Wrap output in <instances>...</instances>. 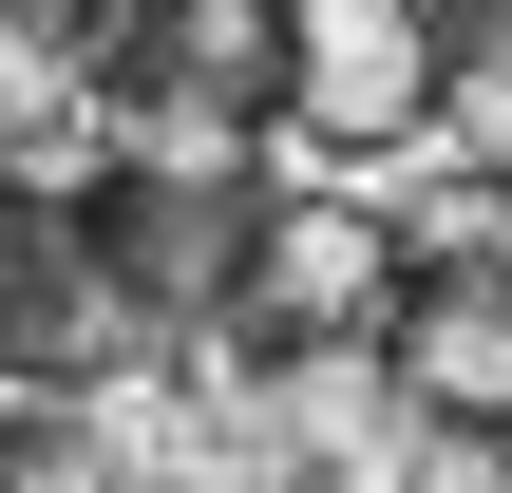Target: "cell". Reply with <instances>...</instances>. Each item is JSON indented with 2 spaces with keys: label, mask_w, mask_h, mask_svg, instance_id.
<instances>
[{
  "label": "cell",
  "mask_w": 512,
  "mask_h": 493,
  "mask_svg": "<svg viewBox=\"0 0 512 493\" xmlns=\"http://www.w3.org/2000/svg\"><path fill=\"white\" fill-rule=\"evenodd\" d=\"M399 266H418V209H361V171H323V190H266V228H247V285H228L209 361H228V380L380 361V323H399ZM209 361H190V380H209Z\"/></svg>",
  "instance_id": "obj_1"
},
{
  "label": "cell",
  "mask_w": 512,
  "mask_h": 493,
  "mask_svg": "<svg viewBox=\"0 0 512 493\" xmlns=\"http://www.w3.org/2000/svg\"><path fill=\"white\" fill-rule=\"evenodd\" d=\"M494 190H512V133H494Z\"/></svg>",
  "instance_id": "obj_9"
},
{
  "label": "cell",
  "mask_w": 512,
  "mask_h": 493,
  "mask_svg": "<svg viewBox=\"0 0 512 493\" xmlns=\"http://www.w3.org/2000/svg\"><path fill=\"white\" fill-rule=\"evenodd\" d=\"M323 171H399L418 133H456V19L437 0H304V114Z\"/></svg>",
  "instance_id": "obj_4"
},
{
  "label": "cell",
  "mask_w": 512,
  "mask_h": 493,
  "mask_svg": "<svg viewBox=\"0 0 512 493\" xmlns=\"http://www.w3.org/2000/svg\"><path fill=\"white\" fill-rule=\"evenodd\" d=\"M0 493H133L114 437L76 418V380H19V399H0Z\"/></svg>",
  "instance_id": "obj_5"
},
{
  "label": "cell",
  "mask_w": 512,
  "mask_h": 493,
  "mask_svg": "<svg viewBox=\"0 0 512 493\" xmlns=\"http://www.w3.org/2000/svg\"><path fill=\"white\" fill-rule=\"evenodd\" d=\"M171 493H323V456H285V437H228V456H190Z\"/></svg>",
  "instance_id": "obj_8"
},
{
  "label": "cell",
  "mask_w": 512,
  "mask_h": 493,
  "mask_svg": "<svg viewBox=\"0 0 512 493\" xmlns=\"http://www.w3.org/2000/svg\"><path fill=\"white\" fill-rule=\"evenodd\" d=\"M152 361H190L114 266H95V228H76V190L57 171H19L0 190V380H152Z\"/></svg>",
  "instance_id": "obj_3"
},
{
  "label": "cell",
  "mask_w": 512,
  "mask_h": 493,
  "mask_svg": "<svg viewBox=\"0 0 512 493\" xmlns=\"http://www.w3.org/2000/svg\"><path fill=\"white\" fill-rule=\"evenodd\" d=\"M380 399L399 418H512V190L456 171L418 209V266H399V323H380Z\"/></svg>",
  "instance_id": "obj_2"
},
{
  "label": "cell",
  "mask_w": 512,
  "mask_h": 493,
  "mask_svg": "<svg viewBox=\"0 0 512 493\" xmlns=\"http://www.w3.org/2000/svg\"><path fill=\"white\" fill-rule=\"evenodd\" d=\"M380 493H512V418H399Z\"/></svg>",
  "instance_id": "obj_6"
},
{
  "label": "cell",
  "mask_w": 512,
  "mask_h": 493,
  "mask_svg": "<svg viewBox=\"0 0 512 493\" xmlns=\"http://www.w3.org/2000/svg\"><path fill=\"white\" fill-rule=\"evenodd\" d=\"M437 19H456V114L512 133V0H437Z\"/></svg>",
  "instance_id": "obj_7"
}]
</instances>
